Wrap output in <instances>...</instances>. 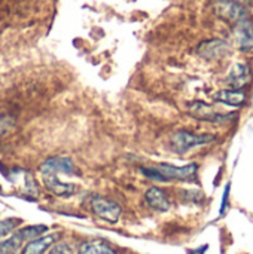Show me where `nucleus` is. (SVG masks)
I'll use <instances>...</instances> for the list:
<instances>
[{
    "label": "nucleus",
    "mask_w": 253,
    "mask_h": 254,
    "mask_svg": "<svg viewBox=\"0 0 253 254\" xmlns=\"http://www.w3.org/2000/svg\"><path fill=\"white\" fill-rule=\"evenodd\" d=\"M15 125V118L7 115V113H3L0 115V138L4 137Z\"/></svg>",
    "instance_id": "nucleus-17"
},
{
    "label": "nucleus",
    "mask_w": 253,
    "mask_h": 254,
    "mask_svg": "<svg viewBox=\"0 0 253 254\" xmlns=\"http://www.w3.org/2000/svg\"><path fill=\"white\" fill-rule=\"evenodd\" d=\"M48 254H73V250L67 243H58L51 247Z\"/></svg>",
    "instance_id": "nucleus-18"
},
{
    "label": "nucleus",
    "mask_w": 253,
    "mask_h": 254,
    "mask_svg": "<svg viewBox=\"0 0 253 254\" xmlns=\"http://www.w3.org/2000/svg\"><path fill=\"white\" fill-rule=\"evenodd\" d=\"M215 140L212 134H194L189 131H177L171 137V149L176 153H186L191 149L209 144Z\"/></svg>",
    "instance_id": "nucleus-2"
},
{
    "label": "nucleus",
    "mask_w": 253,
    "mask_h": 254,
    "mask_svg": "<svg viewBox=\"0 0 253 254\" xmlns=\"http://www.w3.org/2000/svg\"><path fill=\"white\" fill-rule=\"evenodd\" d=\"M18 225H19V220L18 219H4V220H0V238H4L9 234H12Z\"/></svg>",
    "instance_id": "nucleus-16"
},
{
    "label": "nucleus",
    "mask_w": 253,
    "mask_h": 254,
    "mask_svg": "<svg viewBox=\"0 0 253 254\" xmlns=\"http://www.w3.org/2000/svg\"><path fill=\"white\" fill-rule=\"evenodd\" d=\"M234 36H236V40H237V45L240 49H243V51L253 49V25L249 21L243 19V21L237 22Z\"/></svg>",
    "instance_id": "nucleus-10"
},
{
    "label": "nucleus",
    "mask_w": 253,
    "mask_h": 254,
    "mask_svg": "<svg viewBox=\"0 0 253 254\" xmlns=\"http://www.w3.org/2000/svg\"><path fill=\"white\" fill-rule=\"evenodd\" d=\"M206 249H207V247H201L200 250H195V252H189V254H204Z\"/></svg>",
    "instance_id": "nucleus-20"
},
{
    "label": "nucleus",
    "mask_w": 253,
    "mask_h": 254,
    "mask_svg": "<svg viewBox=\"0 0 253 254\" xmlns=\"http://www.w3.org/2000/svg\"><path fill=\"white\" fill-rule=\"evenodd\" d=\"M145 201L148 204L149 208H152L154 211H158V213H166L170 210V199L167 196V193L154 186V188H149L145 193Z\"/></svg>",
    "instance_id": "nucleus-8"
},
{
    "label": "nucleus",
    "mask_w": 253,
    "mask_h": 254,
    "mask_svg": "<svg viewBox=\"0 0 253 254\" xmlns=\"http://www.w3.org/2000/svg\"><path fill=\"white\" fill-rule=\"evenodd\" d=\"M213 10L221 19L231 22V24H237V22L243 21L246 16L245 7L234 0H215Z\"/></svg>",
    "instance_id": "nucleus-5"
},
{
    "label": "nucleus",
    "mask_w": 253,
    "mask_h": 254,
    "mask_svg": "<svg viewBox=\"0 0 253 254\" xmlns=\"http://www.w3.org/2000/svg\"><path fill=\"white\" fill-rule=\"evenodd\" d=\"M57 240H58V234H49L31 240L25 244L22 254H43L57 243Z\"/></svg>",
    "instance_id": "nucleus-11"
},
{
    "label": "nucleus",
    "mask_w": 253,
    "mask_h": 254,
    "mask_svg": "<svg viewBox=\"0 0 253 254\" xmlns=\"http://www.w3.org/2000/svg\"><path fill=\"white\" fill-rule=\"evenodd\" d=\"M230 190H231V183H228L227 186H225V192H224V198H222V204H221V210H219V214L221 216H224L225 214V211H227V208H228V205H230Z\"/></svg>",
    "instance_id": "nucleus-19"
},
{
    "label": "nucleus",
    "mask_w": 253,
    "mask_h": 254,
    "mask_svg": "<svg viewBox=\"0 0 253 254\" xmlns=\"http://www.w3.org/2000/svg\"><path fill=\"white\" fill-rule=\"evenodd\" d=\"M42 180H43V186L48 192H51L55 196H61V198H67L76 193L78 186L73 183H66L61 182L57 176L54 174H42Z\"/></svg>",
    "instance_id": "nucleus-7"
},
{
    "label": "nucleus",
    "mask_w": 253,
    "mask_h": 254,
    "mask_svg": "<svg viewBox=\"0 0 253 254\" xmlns=\"http://www.w3.org/2000/svg\"><path fill=\"white\" fill-rule=\"evenodd\" d=\"M89 208L92 211V214L107 223H116L121 219L122 210L121 207L103 196H94L89 201Z\"/></svg>",
    "instance_id": "nucleus-3"
},
{
    "label": "nucleus",
    "mask_w": 253,
    "mask_h": 254,
    "mask_svg": "<svg viewBox=\"0 0 253 254\" xmlns=\"http://www.w3.org/2000/svg\"><path fill=\"white\" fill-rule=\"evenodd\" d=\"M76 170L73 161L70 158L64 156H54L48 158L42 165H40V173L42 174H73Z\"/></svg>",
    "instance_id": "nucleus-6"
},
{
    "label": "nucleus",
    "mask_w": 253,
    "mask_h": 254,
    "mask_svg": "<svg viewBox=\"0 0 253 254\" xmlns=\"http://www.w3.org/2000/svg\"><path fill=\"white\" fill-rule=\"evenodd\" d=\"M198 55H201L203 58L207 60H215V58H221L228 52V45L219 39H212V40H206L203 42L198 49H197Z\"/></svg>",
    "instance_id": "nucleus-9"
},
{
    "label": "nucleus",
    "mask_w": 253,
    "mask_h": 254,
    "mask_svg": "<svg viewBox=\"0 0 253 254\" xmlns=\"http://www.w3.org/2000/svg\"><path fill=\"white\" fill-rule=\"evenodd\" d=\"M189 115L198 121H204V122H212V124H224V122H230L236 118L234 113H219L216 110H213L212 106L203 103V101H194L189 104Z\"/></svg>",
    "instance_id": "nucleus-4"
},
{
    "label": "nucleus",
    "mask_w": 253,
    "mask_h": 254,
    "mask_svg": "<svg viewBox=\"0 0 253 254\" xmlns=\"http://www.w3.org/2000/svg\"><path fill=\"white\" fill-rule=\"evenodd\" d=\"M197 171L198 165L197 164H188L185 167H174L169 164H160L155 167L149 168H142V173L157 182H170V180H177V182H194L197 179Z\"/></svg>",
    "instance_id": "nucleus-1"
},
{
    "label": "nucleus",
    "mask_w": 253,
    "mask_h": 254,
    "mask_svg": "<svg viewBox=\"0 0 253 254\" xmlns=\"http://www.w3.org/2000/svg\"><path fill=\"white\" fill-rule=\"evenodd\" d=\"M24 243H25L24 238L16 231L10 238H7V240L0 243V254H16L21 250Z\"/></svg>",
    "instance_id": "nucleus-15"
},
{
    "label": "nucleus",
    "mask_w": 253,
    "mask_h": 254,
    "mask_svg": "<svg viewBox=\"0 0 253 254\" xmlns=\"http://www.w3.org/2000/svg\"><path fill=\"white\" fill-rule=\"evenodd\" d=\"M249 80V68L245 64H234L228 74V85L233 86V89L239 91L243 88Z\"/></svg>",
    "instance_id": "nucleus-12"
},
{
    "label": "nucleus",
    "mask_w": 253,
    "mask_h": 254,
    "mask_svg": "<svg viewBox=\"0 0 253 254\" xmlns=\"http://www.w3.org/2000/svg\"><path fill=\"white\" fill-rule=\"evenodd\" d=\"M78 254H116V252L107 243L100 241V240H94V241L84 243L79 247Z\"/></svg>",
    "instance_id": "nucleus-14"
},
{
    "label": "nucleus",
    "mask_w": 253,
    "mask_h": 254,
    "mask_svg": "<svg viewBox=\"0 0 253 254\" xmlns=\"http://www.w3.org/2000/svg\"><path fill=\"white\" fill-rule=\"evenodd\" d=\"M215 100L219 101V103H224L227 106L240 107V106L245 104L246 95L243 92H240V91H236V89H224V91H219L215 95Z\"/></svg>",
    "instance_id": "nucleus-13"
},
{
    "label": "nucleus",
    "mask_w": 253,
    "mask_h": 254,
    "mask_svg": "<svg viewBox=\"0 0 253 254\" xmlns=\"http://www.w3.org/2000/svg\"><path fill=\"white\" fill-rule=\"evenodd\" d=\"M0 192H1V186H0Z\"/></svg>",
    "instance_id": "nucleus-21"
}]
</instances>
